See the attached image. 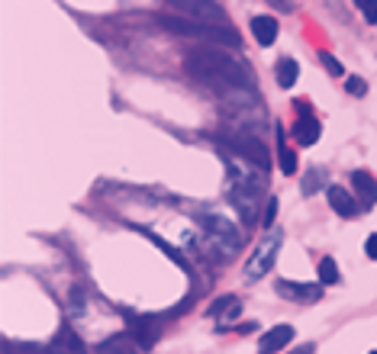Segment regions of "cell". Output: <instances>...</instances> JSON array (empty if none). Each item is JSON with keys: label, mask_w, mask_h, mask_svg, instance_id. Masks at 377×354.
<instances>
[{"label": "cell", "mask_w": 377, "mask_h": 354, "mask_svg": "<svg viewBox=\"0 0 377 354\" xmlns=\"http://www.w3.org/2000/svg\"><path fill=\"white\" fill-rule=\"evenodd\" d=\"M184 68L194 74L197 81H207V84H226V87H238V90H248L252 87V78L248 71L232 61L226 52H210V49H197L190 52L184 59Z\"/></svg>", "instance_id": "6da1fadb"}, {"label": "cell", "mask_w": 377, "mask_h": 354, "mask_svg": "<svg viewBox=\"0 0 377 354\" xmlns=\"http://www.w3.org/2000/svg\"><path fill=\"white\" fill-rule=\"evenodd\" d=\"M159 23L165 30L178 32V36H187V39H207V42H219V45H229V49H238L242 42L229 26H213V23H200V20H181V17H159Z\"/></svg>", "instance_id": "7a4b0ae2"}, {"label": "cell", "mask_w": 377, "mask_h": 354, "mask_svg": "<svg viewBox=\"0 0 377 354\" xmlns=\"http://www.w3.org/2000/svg\"><path fill=\"white\" fill-rule=\"evenodd\" d=\"M213 142H216V145H223V152H229V155H238L242 161L261 167V171H268V167H271L268 148L261 145L258 138L242 136V132H226V136H213Z\"/></svg>", "instance_id": "3957f363"}, {"label": "cell", "mask_w": 377, "mask_h": 354, "mask_svg": "<svg viewBox=\"0 0 377 354\" xmlns=\"http://www.w3.org/2000/svg\"><path fill=\"white\" fill-rule=\"evenodd\" d=\"M281 242H284L281 229H268V236L261 238V245L252 251V258H248V264H245L248 280H261V277L268 274L271 264H274V258H278V251H281Z\"/></svg>", "instance_id": "277c9868"}, {"label": "cell", "mask_w": 377, "mask_h": 354, "mask_svg": "<svg viewBox=\"0 0 377 354\" xmlns=\"http://www.w3.org/2000/svg\"><path fill=\"white\" fill-rule=\"evenodd\" d=\"M168 7H174L178 13H187L190 20L213 23V26H229L226 10L219 7L216 0H168Z\"/></svg>", "instance_id": "5b68a950"}, {"label": "cell", "mask_w": 377, "mask_h": 354, "mask_svg": "<svg viewBox=\"0 0 377 354\" xmlns=\"http://www.w3.org/2000/svg\"><path fill=\"white\" fill-rule=\"evenodd\" d=\"M203 226H207L210 238L219 245V251L236 255L238 248H242V232H238L236 222H229L226 216H203Z\"/></svg>", "instance_id": "8992f818"}, {"label": "cell", "mask_w": 377, "mask_h": 354, "mask_svg": "<svg viewBox=\"0 0 377 354\" xmlns=\"http://www.w3.org/2000/svg\"><path fill=\"white\" fill-rule=\"evenodd\" d=\"M123 315H126V322H130V335H132V338H136V342H139L145 351H152V348L159 344V338H161L159 319L136 315V313H130V309H123Z\"/></svg>", "instance_id": "52a82bcc"}, {"label": "cell", "mask_w": 377, "mask_h": 354, "mask_svg": "<svg viewBox=\"0 0 377 354\" xmlns=\"http://www.w3.org/2000/svg\"><path fill=\"white\" fill-rule=\"evenodd\" d=\"M281 296H287L294 303H316L323 296V284H297V280H278L274 284Z\"/></svg>", "instance_id": "ba28073f"}, {"label": "cell", "mask_w": 377, "mask_h": 354, "mask_svg": "<svg viewBox=\"0 0 377 354\" xmlns=\"http://www.w3.org/2000/svg\"><path fill=\"white\" fill-rule=\"evenodd\" d=\"M290 342H294V325H274L271 332L261 335L258 354H278L281 348H287Z\"/></svg>", "instance_id": "9c48e42d"}, {"label": "cell", "mask_w": 377, "mask_h": 354, "mask_svg": "<svg viewBox=\"0 0 377 354\" xmlns=\"http://www.w3.org/2000/svg\"><path fill=\"white\" fill-rule=\"evenodd\" d=\"M290 136H294V142L297 145H316L319 136H323V126H319V119H313V113L309 116H297V123H294V129H290Z\"/></svg>", "instance_id": "30bf717a"}, {"label": "cell", "mask_w": 377, "mask_h": 354, "mask_svg": "<svg viewBox=\"0 0 377 354\" xmlns=\"http://www.w3.org/2000/svg\"><path fill=\"white\" fill-rule=\"evenodd\" d=\"M49 351L52 354H88V348L81 342V335H74L68 325H65V329H59V335L52 338Z\"/></svg>", "instance_id": "8fae6325"}, {"label": "cell", "mask_w": 377, "mask_h": 354, "mask_svg": "<svg viewBox=\"0 0 377 354\" xmlns=\"http://www.w3.org/2000/svg\"><path fill=\"white\" fill-rule=\"evenodd\" d=\"M97 354H145V348L126 332V335H113L107 342H100Z\"/></svg>", "instance_id": "7c38bea8"}, {"label": "cell", "mask_w": 377, "mask_h": 354, "mask_svg": "<svg viewBox=\"0 0 377 354\" xmlns=\"http://www.w3.org/2000/svg\"><path fill=\"white\" fill-rule=\"evenodd\" d=\"M351 184H355V194L361 197V207H374L377 203V180L367 171H351V177H348Z\"/></svg>", "instance_id": "4fadbf2b"}, {"label": "cell", "mask_w": 377, "mask_h": 354, "mask_svg": "<svg viewBox=\"0 0 377 354\" xmlns=\"http://www.w3.org/2000/svg\"><path fill=\"white\" fill-rule=\"evenodd\" d=\"M326 194H329V207L336 209L342 219H351L355 216V200H351V194H348L345 187H326Z\"/></svg>", "instance_id": "5bb4252c"}, {"label": "cell", "mask_w": 377, "mask_h": 354, "mask_svg": "<svg viewBox=\"0 0 377 354\" xmlns=\"http://www.w3.org/2000/svg\"><path fill=\"white\" fill-rule=\"evenodd\" d=\"M323 187H329V167H323V165H313L303 174V184H300V194L303 197H313L316 190H323Z\"/></svg>", "instance_id": "9a60e30c"}, {"label": "cell", "mask_w": 377, "mask_h": 354, "mask_svg": "<svg viewBox=\"0 0 377 354\" xmlns=\"http://www.w3.org/2000/svg\"><path fill=\"white\" fill-rule=\"evenodd\" d=\"M252 36L258 39V45H271L278 39V20L274 17H252Z\"/></svg>", "instance_id": "2e32d148"}, {"label": "cell", "mask_w": 377, "mask_h": 354, "mask_svg": "<svg viewBox=\"0 0 377 354\" xmlns=\"http://www.w3.org/2000/svg\"><path fill=\"white\" fill-rule=\"evenodd\" d=\"M274 74H278V84L281 87H294L300 78V68L294 59H281L278 65H274Z\"/></svg>", "instance_id": "e0dca14e"}, {"label": "cell", "mask_w": 377, "mask_h": 354, "mask_svg": "<svg viewBox=\"0 0 377 354\" xmlns=\"http://www.w3.org/2000/svg\"><path fill=\"white\" fill-rule=\"evenodd\" d=\"M342 280V274H338V264H336V258H323L319 261V284L323 287H332Z\"/></svg>", "instance_id": "ac0fdd59"}, {"label": "cell", "mask_w": 377, "mask_h": 354, "mask_svg": "<svg viewBox=\"0 0 377 354\" xmlns=\"http://www.w3.org/2000/svg\"><path fill=\"white\" fill-rule=\"evenodd\" d=\"M139 232H142V236H145V238H152V242H155V245H159L161 251H165V255L171 258V261H178V264L184 267V271H190V267H187V261L181 258V251H178V248H171L168 242H165V238H159V236H155V232H152V229H139Z\"/></svg>", "instance_id": "d6986e66"}, {"label": "cell", "mask_w": 377, "mask_h": 354, "mask_svg": "<svg viewBox=\"0 0 377 354\" xmlns=\"http://www.w3.org/2000/svg\"><path fill=\"white\" fill-rule=\"evenodd\" d=\"M207 313L210 315H223V313H226L229 319H232V315H238V300H236V296H219V300L210 306Z\"/></svg>", "instance_id": "ffe728a7"}, {"label": "cell", "mask_w": 377, "mask_h": 354, "mask_svg": "<svg viewBox=\"0 0 377 354\" xmlns=\"http://www.w3.org/2000/svg\"><path fill=\"white\" fill-rule=\"evenodd\" d=\"M278 161H281V171H284V174H297V155H294V152H290V148H284L281 145L278 148Z\"/></svg>", "instance_id": "44dd1931"}, {"label": "cell", "mask_w": 377, "mask_h": 354, "mask_svg": "<svg viewBox=\"0 0 377 354\" xmlns=\"http://www.w3.org/2000/svg\"><path fill=\"white\" fill-rule=\"evenodd\" d=\"M3 351L7 354H52L45 348H39V344H13V342H3Z\"/></svg>", "instance_id": "7402d4cb"}, {"label": "cell", "mask_w": 377, "mask_h": 354, "mask_svg": "<svg viewBox=\"0 0 377 354\" xmlns=\"http://www.w3.org/2000/svg\"><path fill=\"white\" fill-rule=\"evenodd\" d=\"M319 61H323V68H326L329 74H336V78H342V74H345V68H342V61H338L336 55H329V52H319Z\"/></svg>", "instance_id": "603a6c76"}, {"label": "cell", "mask_w": 377, "mask_h": 354, "mask_svg": "<svg viewBox=\"0 0 377 354\" xmlns=\"http://www.w3.org/2000/svg\"><path fill=\"white\" fill-rule=\"evenodd\" d=\"M355 7L367 23H377V0H355Z\"/></svg>", "instance_id": "cb8c5ba5"}, {"label": "cell", "mask_w": 377, "mask_h": 354, "mask_svg": "<svg viewBox=\"0 0 377 354\" xmlns=\"http://www.w3.org/2000/svg\"><path fill=\"white\" fill-rule=\"evenodd\" d=\"M68 303H71V309H74V313H84V290H81V287H71Z\"/></svg>", "instance_id": "d4e9b609"}, {"label": "cell", "mask_w": 377, "mask_h": 354, "mask_svg": "<svg viewBox=\"0 0 377 354\" xmlns=\"http://www.w3.org/2000/svg\"><path fill=\"white\" fill-rule=\"evenodd\" d=\"M278 197H271L268 200V209H265V229H274V216H278Z\"/></svg>", "instance_id": "484cf974"}, {"label": "cell", "mask_w": 377, "mask_h": 354, "mask_svg": "<svg viewBox=\"0 0 377 354\" xmlns=\"http://www.w3.org/2000/svg\"><path fill=\"white\" fill-rule=\"evenodd\" d=\"M345 90H348V94H358V97H361V94H367V84L361 78H348L345 81Z\"/></svg>", "instance_id": "4316f807"}, {"label": "cell", "mask_w": 377, "mask_h": 354, "mask_svg": "<svg viewBox=\"0 0 377 354\" xmlns=\"http://www.w3.org/2000/svg\"><path fill=\"white\" fill-rule=\"evenodd\" d=\"M365 255L371 258V261H377V232H374V236H367V242H365Z\"/></svg>", "instance_id": "83f0119b"}, {"label": "cell", "mask_w": 377, "mask_h": 354, "mask_svg": "<svg viewBox=\"0 0 377 354\" xmlns=\"http://www.w3.org/2000/svg\"><path fill=\"white\" fill-rule=\"evenodd\" d=\"M294 110H297V116H309V103H307V100H294Z\"/></svg>", "instance_id": "f1b7e54d"}, {"label": "cell", "mask_w": 377, "mask_h": 354, "mask_svg": "<svg viewBox=\"0 0 377 354\" xmlns=\"http://www.w3.org/2000/svg\"><path fill=\"white\" fill-rule=\"evenodd\" d=\"M265 3H271V7H278L281 13H290V0H265Z\"/></svg>", "instance_id": "f546056e"}, {"label": "cell", "mask_w": 377, "mask_h": 354, "mask_svg": "<svg viewBox=\"0 0 377 354\" xmlns=\"http://www.w3.org/2000/svg\"><path fill=\"white\" fill-rule=\"evenodd\" d=\"M313 351H316V348H313V344H300L297 351H290V354H313Z\"/></svg>", "instance_id": "4dcf8cb0"}, {"label": "cell", "mask_w": 377, "mask_h": 354, "mask_svg": "<svg viewBox=\"0 0 377 354\" xmlns=\"http://www.w3.org/2000/svg\"><path fill=\"white\" fill-rule=\"evenodd\" d=\"M367 354H377V351H367Z\"/></svg>", "instance_id": "1f68e13d"}]
</instances>
